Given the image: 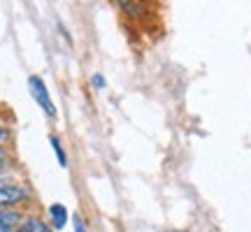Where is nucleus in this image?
<instances>
[{
	"label": "nucleus",
	"instance_id": "nucleus-1",
	"mask_svg": "<svg viewBox=\"0 0 251 232\" xmlns=\"http://www.w3.org/2000/svg\"><path fill=\"white\" fill-rule=\"evenodd\" d=\"M28 86H30V93H33V98L42 105V109H45L49 116H56V107L54 102H51V98H49V91H47L45 81L40 79V77H30V81H28Z\"/></svg>",
	"mask_w": 251,
	"mask_h": 232
},
{
	"label": "nucleus",
	"instance_id": "nucleus-2",
	"mask_svg": "<svg viewBox=\"0 0 251 232\" xmlns=\"http://www.w3.org/2000/svg\"><path fill=\"white\" fill-rule=\"evenodd\" d=\"M28 197V193L24 188L19 186H0V207H12V205H19V202H24Z\"/></svg>",
	"mask_w": 251,
	"mask_h": 232
},
{
	"label": "nucleus",
	"instance_id": "nucleus-3",
	"mask_svg": "<svg viewBox=\"0 0 251 232\" xmlns=\"http://www.w3.org/2000/svg\"><path fill=\"white\" fill-rule=\"evenodd\" d=\"M49 214H51V223H54V228H65V223H68V209L63 205H51L49 207Z\"/></svg>",
	"mask_w": 251,
	"mask_h": 232
},
{
	"label": "nucleus",
	"instance_id": "nucleus-4",
	"mask_svg": "<svg viewBox=\"0 0 251 232\" xmlns=\"http://www.w3.org/2000/svg\"><path fill=\"white\" fill-rule=\"evenodd\" d=\"M19 221H21L19 211H12V209H2V211H0V225H5V228H14Z\"/></svg>",
	"mask_w": 251,
	"mask_h": 232
},
{
	"label": "nucleus",
	"instance_id": "nucleus-5",
	"mask_svg": "<svg viewBox=\"0 0 251 232\" xmlns=\"http://www.w3.org/2000/svg\"><path fill=\"white\" fill-rule=\"evenodd\" d=\"M28 232H51L49 230V225L45 223V221H40V218H26V225H24Z\"/></svg>",
	"mask_w": 251,
	"mask_h": 232
},
{
	"label": "nucleus",
	"instance_id": "nucleus-6",
	"mask_svg": "<svg viewBox=\"0 0 251 232\" xmlns=\"http://www.w3.org/2000/svg\"><path fill=\"white\" fill-rule=\"evenodd\" d=\"M51 146H54L56 156H58V162H61V167H65V165H68V161H65V153H63V146H61V142H58L56 137H51Z\"/></svg>",
	"mask_w": 251,
	"mask_h": 232
},
{
	"label": "nucleus",
	"instance_id": "nucleus-7",
	"mask_svg": "<svg viewBox=\"0 0 251 232\" xmlns=\"http://www.w3.org/2000/svg\"><path fill=\"white\" fill-rule=\"evenodd\" d=\"M75 232H86V225H84L79 216H75Z\"/></svg>",
	"mask_w": 251,
	"mask_h": 232
},
{
	"label": "nucleus",
	"instance_id": "nucleus-8",
	"mask_svg": "<svg viewBox=\"0 0 251 232\" xmlns=\"http://www.w3.org/2000/svg\"><path fill=\"white\" fill-rule=\"evenodd\" d=\"M93 86H96V89H102V86H105V79H102L100 74H96V77H93Z\"/></svg>",
	"mask_w": 251,
	"mask_h": 232
},
{
	"label": "nucleus",
	"instance_id": "nucleus-9",
	"mask_svg": "<svg viewBox=\"0 0 251 232\" xmlns=\"http://www.w3.org/2000/svg\"><path fill=\"white\" fill-rule=\"evenodd\" d=\"M7 137H9V133L5 130V128H0V142H2V139H7Z\"/></svg>",
	"mask_w": 251,
	"mask_h": 232
},
{
	"label": "nucleus",
	"instance_id": "nucleus-10",
	"mask_svg": "<svg viewBox=\"0 0 251 232\" xmlns=\"http://www.w3.org/2000/svg\"><path fill=\"white\" fill-rule=\"evenodd\" d=\"M7 161V153H5V149H0V165Z\"/></svg>",
	"mask_w": 251,
	"mask_h": 232
},
{
	"label": "nucleus",
	"instance_id": "nucleus-11",
	"mask_svg": "<svg viewBox=\"0 0 251 232\" xmlns=\"http://www.w3.org/2000/svg\"><path fill=\"white\" fill-rule=\"evenodd\" d=\"M0 232H14L12 228H5V225H0Z\"/></svg>",
	"mask_w": 251,
	"mask_h": 232
},
{
	"label": "nucleus",
	"instance_id": "nucleus-12",
	"mask_svg": "<svg viewBox=\"0 0 251 232\" xmlns=\"http://www.w3.org/2000/svg\"><path fill=\"white\" fill-rule=\"evenodd\" d=\"M17 232H28V230H26V228H24V230H17Z\"/></svg>",
	"mask_w": 251,
	"mask_h": 232
}]
</instances>
